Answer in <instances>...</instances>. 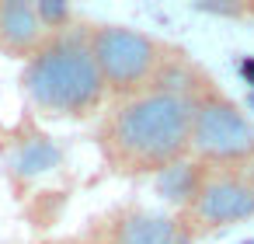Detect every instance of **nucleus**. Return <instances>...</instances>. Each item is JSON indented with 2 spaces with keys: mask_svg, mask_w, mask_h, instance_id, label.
Instances as JSON below:
<instances>
[{
  "mask_svg": "<svg viewBox=\"0 0 254 244\" xmlns=\"http://www.w3.org/2000/svg\"><path fill=\"white\" fill-rule=\"evenodd\" d=\"M195 98L171 87H146L119 98L98 129L101 154L119 174H164L188 161Z\"/></svg>",
  "mask_w": 254,
  "mask_h": 244,
  "instance_id": "1",
  "label": "nucleus"
},
{
  "mask_svg": "<svg viewBox=\"0 0 254 244\" xmlns=\"http://www.w3.org/2000/svg\"><path fill=\"white\" fill-rule=\"evenodd\" d=\"M21 87L28 101L53 119H84L108 98L94 67L87 32H53L35 56H28Z\"/></svg>",
  "mask_w": 254,
  "mask_h": 244,
  "instance_id": "2",
  "label": "nucleus"
},
{
  "mask_svg": "<svg viewBox=\"0 0 254 244\" xmlns=\"http://www.w3.org/2000/svg\"><path fill=\"white\" fill-rule=\"evenodd\" d=\"M181 244L254 220V164L247 167H198L191 195L178 206Z\"/></svg>",
  "mask_w": 254,
  "mask_h": 244,
  "instance_id": "3",
  "label": "nucleus"
},
{
  "mask_svg": "<svg viewBox=\"0 0 254 244\" xmlns=\"http://www.w3.org/2000/svg\"><path fill=\"white\" fill-rule=\"evenodd\" d=\"M87 46L105 81V91L115 98H132L153 87L164 63L174 53L150 32H139L129 25H94L87 28Z\"/></svg>",
  "mask_w": 254,
  "mask_h": 244,
  "instance_id": "4",
  "label": "nucleus"
},
{
  "mask_svg": "<svg viewBox=\"0 0 254 244\" xmlns=\"http://www.w3.org/2000/svg\"><path fill=\"white\" fill-rule=\"evenodd\" d=\"M205 167H247L254 164V122L216 84L195 94L191 108V150Z\"/></svg>",
  "mask_w": 254,
  "mask_h": 244,
  "instance_id": "5",
  "label": "nucleus"
},
{
  "mask_svg": "<svg viewBox=\"0 0 254 244\" xmlns=\"http://www.w3.org/2000/svg\"><path fill=\"white\" fill-rule=\"evenodd\" d=\"M105 244H181V234H178L174 216L143 209V206H129L108 223Z\"/></svg>",
  "mask_w": 254,
  "mask_h": 244,
  "instance_id": "6",
  "label": "nucleus"
},
{
  "mask_svg": "<svg viewBox=\"0 0 254 244\" xmlns=\"http://www.w3.org/2000/svg\"><path fill=\"white\" fill-rule=\"evenodd\" d=\"M49 28L39 21V11L28 0H0V49L11 56H35Z\"/></svg>",
  "mask_w": 254,
  "mask_h": 244,
  "instance_id": "7",
  "label": "nucleus"
},
{
  "mask_svg": "<svg viewBox=\"0 0 254 244\" xmlns=\"http://www.w3.org/2000/svg\"><path fill=\"white\" fill-rule=\"evenodd\" d=\"M7 164H11V171H14L18 178H35V174H46L49 167L60 164V150H56L53 140L32 136V140H25L21 147H14V154H11Z\"/></svg>",
  "mask_w": 254,
  "mask_h": 244,
  "instance_id": "8",
  "label": "nucleus"
}]
</instances>
